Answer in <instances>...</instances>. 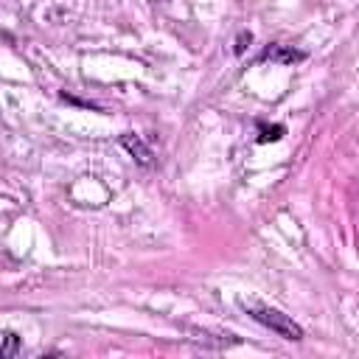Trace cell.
<instances>
[{"label":"cell","instance_id":"277c9868","mask_svg":"<svg viewBox=\"0 0 359 359\" xmlns=\"http://www.w3.org/2000/svg\"><path fill=\"white\" fill-rule=\"evenodd\" d=\"M20 353V337L14 331H3V342H0V356L3 359H14Z\"/></svg>","mask_w":359,"mask_h":359},{"label":"cell","instance_id":"7a4b0ae2","mask_svg":"<svg viewBox=\"0 0 359 359\" xmlns=\"http://www.w3.org/2000/svg\"><path fill=\"white\" fill-rule=\"evenodd\" d=\"M258 59H261V62H275V65H294V62H303V59H306V53H303V50H297V48H292V45L275 42V45L264 48Z\"/></svg>","mask_w":359,"mask_h":359},{"label":"cell","instance_id":"3957f363","mask_svg":"<svg viewBox=\"0 0 359 359\" xmlns=\"http://www.w3.org/2000/svg\"><path fill=\"white\" fill-rule=\"evenodd\" d=\"M118 143L132 154V160H137L140 165H151L154 163V154H151V149H149V143L140 137V135H135V132H123L121 137H118Z\"/></svg>","mask_w":359,"mask_h":359},{"label":"cell","instance_id":"5b68a950","mask_svg":"<svg viewBox=\"0 0 359 359\" xmlns=\"http://www.w3.org/2000/svg\"><path fill=\"white\" fill-rule=\"evenodd\" d=\"M286 135V126L283 123H272V126H261L258 129V143H275Z\"/></svg>","mask_w":359,"mask_h":359},{"label":"cell","instance_id":"8992f818","mask_svg":"<svg viewBox=\"0 0 359 359\" xmlns=\"http://www.w3.org/2000/svg\"><path fill=\"white\" fill-rule=\"evenodd\" d=\"M250 42H252V34H250V31H241V34H238V39H236V48H233V50L241 56V53H244V48H247Z\"/></svg>","mask_w":359,"mask_h":359},{"label":"cell","instance_id":"6da1fadb","mask_svg":"<svg viewBox=\"0 0 359 359\" xmlns=\"http://www.w3.org/2000/svg\"><path fill=\"white\" fill-rule=\"evenodd\" d=\"M247 309V314L255 320V323H261L264 328H269L272 334H278L280 339H289V342H300L303 339V328L289 317V314H283V311H278V309H272V306H261V303H250V306H244Z\"/></svg>","mask_w":359,"mask_h":359}]
</instances>
